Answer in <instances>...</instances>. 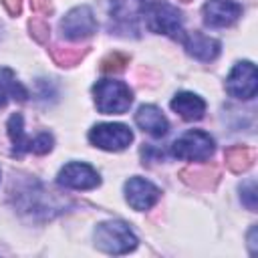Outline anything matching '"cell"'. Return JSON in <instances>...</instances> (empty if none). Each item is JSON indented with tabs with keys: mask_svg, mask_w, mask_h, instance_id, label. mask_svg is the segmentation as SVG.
Returning a JSON list of instances; mask_svg holds the SVG:
<instances>
[{
	"mask_svg": "<svg viewBox=\"0 0 258 258\" xmlns=\"http://www.w3.org/2000/svg\"><path fill=\"white\" fill-rule=\"evenodd\" d=\"M93 97L99 113L103 115H121L133 103V93L123 81L101 79L93 87Z\"/></svg>",
	"mask_w": 258,
	"mask_h": 258,
	"instance_id": "6da1fadb",
	"label": "cell"
},
{
	"mask_svg": "<svg viewBox=\"0 0 258 258\" xmlns=\"http://www.w3.org/2000/svg\"><path fill=\"white\" fill-rule=\"evenodd\" d=\"M95 246L107 254H127L137 246V238L123 222H103L95 228Z\"/></svg>",
	"mask_w": 258,
	"mask_h": 258,
	"instance_id": "7a4b0ae2",
	"label": "cell"
},
{
	"mask_svg": "<svg viewBox=\"0 0 258 258\" xmlns=\"http://www.w3.org/2000/svg\"><path fill=\"white\" fill-rule=\"evenodd\" d=\"M214 153V139L200 129H191L177 137L171 145V155L185 161H206Z\"/></svg>",
	"mask_w": 258,
	"mask_h": 258,
	"instance_id": "3957f363",
	"label": "cell"
},
{
	"mask_svg": "<svg viewBox=\"0 0 258 258\" xmlns=\"http://www.w3.org/2000/svg\"><path fill=\"white\" fill-rule=\"evenodd\" d=\"M145 24L151 32H157V34H167V36H173V34H179L181 32V12L163 2V0H157L153 2L145 14Z\"/></svg>",
	"mask_w": 258,
	"mask_h": 258,
	"instance_id": "277c9868",
	"label": "cell"
},
{
	"mask_svg": "<svg viewBox=\"0 0 258 258\" xmlns=\"http://www.w3.org/2000/svg\"><path fill=\"white\" fill-rule=\"evenodd\" d=\"M89 141L105 151H121L129 147V143L133 141V133L121 123H99L89 131Z\"/></svg>",
	"mask_w": 258,
	"mask_h": 258,
	"instance_id": "5b68a950",
	"label": "cell"
},
{
	"mask_svg": "<svg viewBox=\"0 0 258 258\" xmlns=\"http://www.w3.org/2000/svg\"><path fill=\"white\" fill-rule=\"evenodd\" d=\"M8 135L12 139L14 153H18V155L24 151H32V153L42 155V153L52 149V135H48V133H38L36 137H26L20 113H14L8 119Z\"/></svg>",
	"mask_w": 258,
	"mask_h": 258,
	"instance_id": "8992f818",
	"label": "cell"
},
{
	"mask_svg": "<svg viewBox=\"0 0 258 258\" xmlns=\"http://www.w3.org/2000/svg\"><path fill=\"white\" fill-rule=\"evenodd\" d=\"M97 32V20L89 6H77L60 20V34L67 40H85Z\"/></svg>",
	"mask_w": 258,
	"mask_h": 258,
	"instance_id": "52a82bcc",
	"label": "cell"
},
{
	"mask_svg": "<svg viewBox=\"0 0 258 258\" xmlns=\"http://www.w3.org/2000/svg\"><path fill=\"white\" fill-rule=\"evenodd\" d=\"M258 89L256 67L250 60L236 62L226 79V91L236 99H252Z\"/></svg>",
	"mask_w": 258,
	"mask_h": 258,
	"instance_id": "ba28073f",
	"label": "cell"
},
{
	"mask_svg": "<svg viewBox=\"0 0 258 258\" xmlns=\"http://www.w3.org/2000/svg\"><path fill=\"white\" fill-rule=\"evenodd\" d=\"M56 183L69 189H93L101 183V177L89 163L73 161V163H67L58 171Z\"/></svg>",
	"mask_w": 258,
	"mask_h": 258,
	"instance_id": "9c48e42d",
	"label": "cell"
},
{
	"mask_svg": "<svg viewBox=\"0 0 258 258\" xmlns=\"http://www.w3.org/2000/svg\"><path fill=\"white\" fill-rule=\"evenodd\" d=\"M159 196H161L159 187L153 185L149 179H143V177L135 175V177H129L125 181V200L137 212H145L151 206H155Z\"/></svg>",
	"mask_w": 258,
	"mask_h": 258,
	"instance_id": "30bf717a",
	"label": "cell"
},
{
	"mask_svg": "<svg viewBox=\"0 0 258 258\" xmlns=\"http://www.w3.org/2000/svg\"><path fill=\"white\" fill-rule=\"evenodd\" d=\"M204 22L212 28L234 24L242 16V6L234 0H208L204 4Z\"/></svg>",
	"mask_w": 258,
	"mask_h": 258,
	"instance_id": "8fae6325",
	"label": "cell"
},
{
	"mask_svg": "<svg viewBox=\"0 0 258 258\" xmlns=\"http://www.w3.org/2000/svg\"><path fill=\"white\" fill-rule=\"evenodd\" d=\"M111 2V18H115L123 26H133L145 10L157 0H109Z\"/></svg>",
	"mask_w": 258,
	"mask_h": 258,
	"instance_id": "7c38bea8",
	"label": "cell"
},
{
	"mask_svg": "<svg viewBox=\"0 0 258 258\" xmlns=\"http://www.w3.org/2000/svg\"><path fill=\"white\" fill-rule=\"evenodd\" d=\"M183 46L189 56L204 60V62L214 60L220 54V42L202 32H189L187 36H183Z\"/></svg>",
	"mask_w": 258,
	"mask_h": 258,
	"instance_id": "4fadbf2b",
	"label": "cell"
},
{
	"mask_svg": "<svg viewBox=\"0 0 258 258\" xmlns=\"http://www.w3.org/2000/svg\"><path fill=\"white\" fill-rule=\"evenodd\" d=\"M135 123H137L139 129H143L145 133H149L153 137H163L169 129V123H167L165 115L155 105L139 107L137 113H135Z\"/></svg>",
	"mask_w": 258,
	"mask_h": 258,
	"instance_id": "5bb4252c",
	"label": "cell"
},
{
	"mask_svg": "<svg viewBox=\"0 0 258 258\" xmlns=\"http://www.w3.org/2000/svg\"><path fill=\"white\" fill-rule=\"evenodd\" d=\"M171 109L185 121H198L204 117L206 113V103L202 97H198L196 93H177L171 99Z\"/></svg>",
	"mask_w": 258,
	"mask_h": 258,
	"instance_id": "9a60e30c",
	"label": "cell"
},
{
	"mask_svg": "<svg viewBox=\"0 0 258 258\" xmlns=\"http://www.w3.org/2000/svg\"><path fill=\"white\" fill-rule=\"evenodd\" d=\"M10 97L18 99V101H24L26 99V89L16 81V77L8 69H0V109L6 105V101Z\"/></svg>",
	"mask_w": 258,
	"mask_h": 258,
	"instance_id": "2e32d148",
	"label": "cell"
},
{
	"mask_svg": "<svg viewBox=\"0 0 258 258\" xmlns=\"http://www.w3.org/2000/svg\"><path fill=\"white\" fill-rule=\"evenodd\" d=\"M252 159H254L252 149H248L244 145H234V147L226 149V165L236 173L248 169L252 165Z\"/></svg>",
	"mask_w": 258,
	"mask_h": 258,
	"instance_id": "e0dca14e",
	"label": "cell"
},
{
	"mask_svg": "<svg viewBox=\"0 0 258 258\" xmlns=\"http://www.w3.org/2000/svg\"><path fill=\"white\" fill-rule=\"evenodd\" d=\"M83 54H85V50H71V48H67V50L54 48V50H52V58H54L60 67H73L77 60L83 58Z\"/></svg>",
	"mask_w": 258,
	"mask_h": 258,
	"instance_id": "ac0fdd59",
	"label": "cell"
},
{
	"mask_svg": "<svg viewBox=\"0 0 258 258\" xmlns=\"http://www.w3.org/2000/svg\"><path fill=\"white\" fill-rule=\"evenodd\" d=\"M125 64H127V56L115 52V54H109V56L101 62V71H105V73H117V71H123Z\"/></svg>",
	"mask_w": 258,
	"mask_h": 258,
	"instance_id": "d6986e66",
	"label": "cell"
},
{
	"mask_svg": "<svg viewBox=\"0 0 258 258\" xmlns=\"http://www.w3.org/2000/svg\"><path fill=\"white\" fill-rule=\"evenodd\" d=\"M242 198H244V204L250 208V210H256V183L254 181H248L246 185H242Z\"/></svg>",
	"mask_w": 258,
	"mask_h": 258,
	"instance_id": "ffe728a7",
	"label": "cell"
},
{
	"mask_svg": "<svg viewBox=\"0 0 258 258\" xmlns=\"http://www.w3.org/2000/svg\"><path fill=\"white\" fill-rule=\"evenodd\" d=\"M30 30H32V34L36 36V40L44 42L46 32H48V26L44 24V20H30Z\"/></svg>",
	"mask_w": 258,
	"mask_h": 258,
	"instance_id": "44dd1931",
	"label": "cell"
},
{
	"mask_svg": "<svg viewBox=\"0 0 258 258\" xmlns=\"http://www.w3.org/2000/svg\"><path fill=\"white\" fill-rule=\"evenodd\" d=\"M2 4H4V8L8 10V14H12V16L20 14V8H22V0H2Z\"/></svg>",
	"mask_w": 258,
	"mask_h": 258,
	"instance_id": "7402d4cb",
	"label": "cell"
},
{
	"mask_svg": "<svg viewBox=\"0 0 258 258\" xmlns=\"http://www.w3.org/2000/svg\"><path fill=\"white\" fill-rule=\"evenodd\" d=\"M30 6H32V10L46 14L50 10V0H30Z\"/></svg>",
	"mask_w": 258,
	"mask_h": 258,
	"instance_id": "603a6c76",
	"label": "cell"
},
{
	"mask_svg": "<svg viewBox=\"0 0 258 258\" xmlns=\"http://www.w3.org/2000/svg\"><path fill=\"white\" fill-rule=\"evenodd\" d=\"M181 2H189V0H181Z\"/></svg>",
	"mask_w": 258,
	"mask_h": 258,
	"instance_id": "cb8c5ba5",
	"label": "cell"
}]
</instances>
